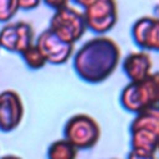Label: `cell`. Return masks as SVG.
<instances>
[{"label":"cell","mask_w":159,"mask_h":159,"mask_svg":"<svg viewBox=\"0 0 159 159\" xmlns=\"http://www.w3.org/2000/svg\"><path fill=\"white\" fill-rule=\"evenodd\" d=\"M120 60L118 43L107 36H96L86 41L73 56V70L87 83L106 81Z\"/></svg>","instance_id":"6da1fadb"},{"label":"cell","mask_w":159,"mask_h":159,"mask_svg":"<svg viewBox=\"0 0 159 159\" xmlns=\"http://www.w3.org/2000/svg\"><path fill=\"white\" fill-rule=\"evenodd\" d=\"M158 101L159 76L157 72H153L142 81L128 82L119 94V102L122 107L134 114L152 108H158Z\"/></svg>","instance_id":"7a4b0ae2"},{"label":"cell","mask_w":159,"mask_h":159,"mask_svg":"<svg viewBox=\"0 0 159 159\" xmlns=\"http://www.w3.org/2000/svg\"><path fill=\"white\" fill-rule=\"evenodd\" d=\"M130 150L155 155L159 139V111L152 108L135 114L129 124Z\"/></svg>","instance_id":"3957f363"},{"label":"cell","mask_w":159,"mask_h":159,"mask_svg":"<svg viewBox=\"0 0 159 159\" xmlns=\"http://www.w3.org/2000/svg\"><path fill=\"white\" fill-rule=\"evenodd\" d=\"M73 4L83 9L81 12L86 29L98 34V36H103L117 24L118 10L113 0H76Z\"/></svg>","instance_id":"277c9868"},{"label":"cell","mask_w":159,"mask_h":159,"mask_svg":"<svg viewBox=\"0 0 159 159\" xmlns=\"http://www.w3.org/2000/svg\"><path fill=\"white\" fill-rule=\"evenodd\" d=\"M63 137L77 150H87L98 143L101 127L89 114L77 113L67 119L63 127Z\"/></svg>","instance_id":"5b68a950"},{"label":"cell","mask_w":159,"mask_h":159,"mask_svg":"<svg viewBox=\"0 0 159 159\" xmlns=\"http://www.w3.org/2000/svg\"><path fill=\"white\" fill-rule=\"evenodd\" d=\"M48 29L60 40L70 45L78 41L87 30L82 12L71 6L70 2L65 7L53 11Z\"/></svg>","instance_id":"8992f818"},{"label":"cell","mask_w":159,"mask_h":159,"mask_svg":"<svg viewBox=\"0 0 159 159\" xmlns=\"http://www.w3.org/2000/svg\"><path fill=\"white\" fill-rule=\"evenodd\" d=\"M34 45V29L26 21L9 22L0 30V48L22 53Z\"/></svg>","instance_id":"52a82bcc"},{"label":"cell","mask_w":159,"mask_h":159,"mask_svg":"<svg viewBox=\"0 0 159 159\" xmlns=\"http://www.w3.org/2000/svg\"><path fill=\"white\" fill-rule=\"evenodd\" d=\"M34 43L43 56L46 63L62 65L66 63L73 55V45L60 40L50 29L43 30L36 37Z\"/></svg>","instance_id":"ba28073f"},{"label":"cell","mask_w":159,"mask_h":159,"mask_svg":"<svg viewBox=\"0 0 159 159\" xmlns=\"http://www.w3.org/2000/svg\"><path fill=\"white\" fill-rule=\"evenodd\" d=\"M24 117V104L20 94L14 89H5L0 93V130L12 132Z\"/></svg>","instance_id":"9c48e42d"},{"label":"cell","mask_w":159,"mask_h":159,"mask_svg":"<svg viewBox=\"0 0 159 159\" xmlns=\"http://www.w3.org/2000/svg\"><path fill=\"white\" fill-rule=\"evenodd\" d=\"M134 43L144 50H159V20L154 16H142L134 21L130 29Z\"/></svg>","instance_id":"30bf717a"},{"label":"cell","mask_w":159,"mask_h":159,"mask_svg":"<svg viewBox=\"0 0 159 159\" xmlns=\"http://www.w3.org/2000/svg\"><path fill=\"white\" fill-rule=\"evenodd\" d=\"M122 68L129 82L142 81L153 73V61L147 51H134L124 57Z\"/></svg>","instance_id":"8fae6325"},{"label":"cell","mask_w":159,"mask_h":159,"mask_svg":"<svg viewBox=\"0 0 159 159\" xmlns=\"http://www.w3.org/2000/svg\"><path fill=\"white\" fill-rule=\"evenodd\" d=\"M77 149L66 139H56L47 148V159H76Z\"/></svg>","instance_id":"7c38bea8"},{"label":"cell","mask_w":159,"mask_h":159,"mask_svg":"<svg viewBox=\"0 0 159 159\" xmlns=\"http://www.w3.org/2000/svg\"><path fill=\"white\" fill-rule=\"evenodd\" d=\"M20 56L22 57L24 62L26 63V66L30 70H40L46 65V61L43 58V56L41 55V52L39 51V48L34 45H31L29 48H26L22 53H20Z\"/></svg>","instance_id":"4fadbf2b"},{"label":"cell","mask_w":159,"mask_h":159,"mask_svg":"<svg viewBox=\"0 0 159 159\" xmlns=\"http://www.w3.org/2000/svg\"><path fill=\"white\" fill-rule=\"evenodd\" d=\"M17 11V0H0V22H9Z\"/></svg>","instance_id":"5bb4252c"},{"label":"cell","mask_w":159,"mask_h":159,"mask_svg":"<svg viewBox=\"0 0 159 159\" xmlns=\"http://www.w3.org/2000/svg\"><path fill=\"white\" fill-rule=\"evenodd\" d=\"M40 5L39 0H17V7L19 10H24V11H29V10H34Z\"/></svg>","instance_id":"9a60e30c"},{"label":"cell","mask_w":159,"mask_h":159,"mask_svg":"<svg viewBox=\"0 0 159 159\" xmlns=\"http://www.w3.org/2000/svg\"><path fill=\"white\" fill-rule=\"evenodd\" d=\"M43 4L46 6H48L50 9H52L53 11H56V10H60V9L65 7L66 5H68V1H65V0H45Z\"/></svg>","instance_id":"2e32d148"},{"label":"cell","mask_w":159,"mask_h":159,"mask_svg":"<svg viewBox=\"0 0 159 159\" xmlns=\"http://www.w3.org/2000/svg\"><path fill=\"white\" fill-rule=\"evenodd\" d=\"M127 159H155V155H147V154H140V153L130 150L128 153Z\"/></svg>","instance_id":"e0dca14e"},{"label":"cell","mask_w":159,"mask_h":159,"mask_svg":"<svg viewBox=\"0 0 159 159\" xmlns=\"http://www.w3.org/2000/svg\"><path fill=\"white\" fill-rule=\"evenodd\" d=\"M0 159H22V158H20L19 155H15V154H6V155H2Z\"/></svg>","instance_id":"ac0fdd59"},{"label":"cell","mask_w":159,"mask_h":159,"mask_svg":"<svg viewBox=\"0 0 159 159\" xmlns=\"http://www.w3.org/2000/svg\"><path fill=\"white\" fill-rule=\"evenodd\" d=\"M113 159H116V158H113Z\"/></svg>","instance_id":"d6986e66"}]
</instances>
